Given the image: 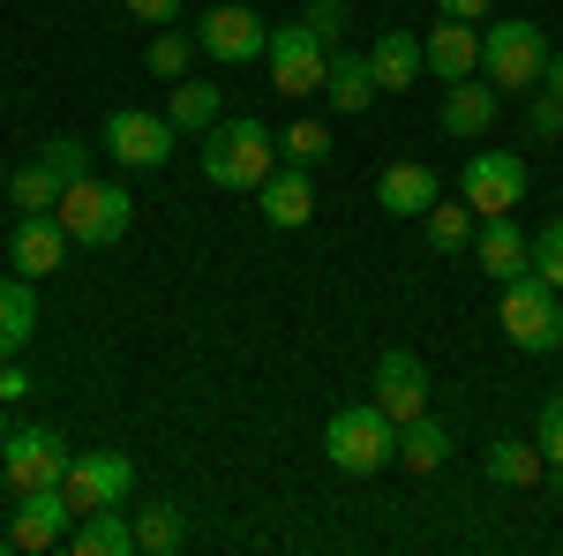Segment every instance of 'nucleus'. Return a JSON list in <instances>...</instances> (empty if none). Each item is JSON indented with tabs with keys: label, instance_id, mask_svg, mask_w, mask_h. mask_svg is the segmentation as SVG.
Masks as SVG:
<instances>
[{
	"label": "nucleus",
	"instance_id": "7c9ffc66",
	"mask_svg": "<svg viewBox=\"0 0 563 556\" xmlns=\"http://www.w3.org/2000/svg\"><path fill=\"white\" fill-rule=\"evenodd\" d=\"M278 159H286V166H323V159H331V129H323V121H294V129L278 135Z\"/></svg>",
	"mask_w": 563,
	"mask_h": 556
},
{
	"label": "nucleus",
	"instance_id": "9b49d317",
	"mask_svg": "<svg viewBox=\"0 0 563 556\" xmlns=\"http://www.w3.org/2000/svg\"><path fill=\"white\" fill-rule=\"evenodd\" d=\"M60 489H68V504H76V512L129 504V497H135V459H129V451H76L68 473H60Z\"/></svg>",
	"mask_w": 563,
	"mask_h": 556
},
{
	"label": "nucleus",
	"instance_id": "dca6fc26",
	"mask_svg": "<svg viewBox=\"0 0 563 556\" xmlns=\"http://www.w3.org/2000/svg\"><path fill=\"white\" fill-rule=\"evenodd\" d=\"M435 196H443V181H435V166H421V159H398V166L376 173V204H384L390 218H429Z\"/></svg>",
	"mask_w": 563,
	"mask_h": 556
},
{
	"label": "nucleus",
	"instance_id": "5701e85b",
	"mask_svg": "<svg viewBox=\"0 0 563 556\" xmlns=\"http://www.w3.org/2000/svg\"><path fill=\"white\" fill-rule=\"evenodd\" d=\"M481 473L496 481V489H533L549 459H541V444H526V436H496L488 451H481Z\"/></svg>",
	"mask_w": 563,
	"mask_h": 556
},
{
	"label": "nucleus",
	"instance_id": "b1692460",
	"mask_svg": "<svg viewBox=\"0 0 563 556\" xmlns=\"http://www.w3.org/2000/svg\"><path fill=\"white\" fill-rule=\"evenodd\" d=\"M38 331V294H31V279L15 271V279H0V361H15L23 346Z\"/></svg>",
	"mask_w": 563,
	"mask_h": 556
},
{
	"label": "nucleus",
	"instance_id": "f3484780",
	"mask_svg": "<svg viewBox=\"0 0 563 556\" xmlns=\"http://www.w3.org/2000/svg\"><path fill=\"white\" fill-rule=\"evenodd\" d=\"M68 549H76V556H135V512H129V504L76 512V526H68Z\"/></svg>",
	"mask_w": 563,
	"mask_h": 556
},
{
	"label": "nucleus",
	"instance_id": "a878e982",
	"mask_svg": "<svg viewBox=\"0 0 563 556\" xmlns=\"http://www.w3.org/2000/svg\"><path fill=\"white\" fill-rule=\"evenodd\" d=\"M421 226H429V249H435V257H459V249H474V233H481V218H474V204H466V196H459V204H443V196H435Z\"/></svg>",
	"mask_w": 563,
	"mask_h": 556
},
{
	"label": "nucleus",
	"instance_id": "f704fd0d",
	"mask_svg": "<svg viewBox=\"0 0 563 556\" xmlns=\"http://www.w3.org/2000/svg\"><path fill=\"white\" fill-rule=\"evenodd\" d=\"M301 23H308V31H316L323 45H339V31H346V0H308Z\"/></svg>",
	"mask_w": 563,
	"mask_h": 556
},
{
	"label": "nucleus",
	"instance_id": "6ab92c4d",
	"mask_svg": "<svg viewBox=\"0 0 563 556\" xmlns=\"http://www.w3.org/2000/svg\"><path fill=\"white\" fill-rule=\"evenodd\" d=\"M368 68H376V90H413L429 76V45L413 39V31H384V39L368 45Z\"/></svg>",
	"mask_w": 563,
	"mask_h": 556
},
{
	"label": "nucleus",
	"instance_id": "393cba45",
	"mask_svg": "<svg viewBox=\"0 0 563 556\" xmlns=\"http://www.w3.org/2000/svg\"><path fill=\"white\" fill-rule=\"evenodd\" d=\"M166 121H174L180 135H203L225 121V106H218V84H196V76H180L174 98H166Z\"/></svg>",
	"mask_w": 563,
	"mask_h": 556
},
{
	"label": "nucleus",
	"instance_id": "2f4dec72",
	"mask_svg": "<svg viewBox=\"0 0 563 556\" xmlns=\"http://www.w3.org/2000/svg\"><path fill=\"white\" fill-rule=\"evenodd\" d=\"M38 159L60 173V181H84V173H90V143H84V135H45Z\"/></svg>",
	"mask_w": 563,
	"mask_h": 556
},
{
	"label": "nucleus",
	"instance_id": "cd10ccee",
	"mask_svg": "<svg viewBox=\"0 0 563 556\" xmlns=\"http://www.w3.org/2000/svg\"><path fill=\"white\" fill-rule=\"evenodd\" d=\"M180 542H188V512L180 504H143L135 512V549L143 556H174Z\"/></svg>",
	"mask_w": 563,
	"mask_h": 556
},
{
	"label": "nucleus",
	"instance_id": "aec40b11",
	"mask_svg": "<svg viewBox=\"0 0 563 556\" xmlns=\"http://www.w3.org/2000/svg\"><path fill=\"white\" fill-rule=\"evenodd\" d=\"M256 196H263V226H278V233H301L308 218H316V188H308V166L271 173Z\"/></svg>",
	"mask_w": 563,
	"mask_h": 556
},
{
	"label": "nucleus",
	"instance_id": "f03ea898",
	"mask_svg": "<svg viewBox=\"0 0 563 556\" xmlns=\"http://www.w3.org/2000/svg\"><path fill=\"white\" fill-rule=\"evenodd\" d=\"M496 331H504V346H519V353H556L563 346V294L549 279H533V271L504 279V294H496Z\"/></svg>",
	"mask_w": 563,
	"mask_h": 556
},
{
	"label": "nucleus",
	"instance_id": "2eb2a0df",
	"mask_svg": "<svg viewBox=\"0 0 563 556\" xmlns=\"http://www.w3.org/2000/svg\"><path fill=\"white\" fill-rule=\"evenodd\" d=\"M496 113H504V90L459 76V84H443V113H435V129L451 135V143H481V135L496 129Z\"/></svg>",
	"mask_w": 563,
	"mask_h": 556
},
{
	"label": "nucleus",
	"instance_id": "a19ab883",
	"mask_svg": "<svg viewBox=\"0 0 563 556\" xmlns=\"http://www.w3.org/2000/svg\"><path fill=\"white\" fill-rule=\"evenodd\" d=\"M0 444H8V414H0Z\"/></svg>",
	"mask_w": 563,
	"mask_h": 556
},
{
	"label": "nucleus",
	"instance_id": "72a5a7b5",
	"mask_svg": "<svg viewBox=\"0 0 563 556\" xmlns=\"http://www.w3.org/2000/svg\"><path fill=\"white\" fill-rule=\"evenodd\" d=\"M533 444H541L549 467H563V391H556V399H541V414H533Z\"/></svg>",
	"mask_w": 563,
	"mask_h": 556
},
{
	"label": "nucleus",
	"instance_id": "4be33fe9",
	"mask_svg": "<svg viewBox=\"0 0 563 556\" xmlns=\"http://www.w3.org/2000/svg\"><path fill=\"white\" fill-rule=\"evenodd\" d=\"M323 106H331V113H368V106H376V68H368V53H331V68H323Z\"/></svg>",
	"mask_w": 563,
	"mask_h": 556
},
{
	"label": "nucleus",
	"instance_id": "ea45409f",
	"mask_svg": "<svg viewBox=\"0 0 563 556\" xmlns=\"http://www.w3.org/2000/svg\"><path fill=\"white\" fill-rule=\"evenodd\" d=\"M541 90H549V98H563V53H549V68H541Z\"/></svg>",
	"mask_w": 563,
	"mask_h": 556
},
{
	"label": "nucleus",
	"instance_id": "412c9836",
	"mask_svg": "<svg viewBox=\"0 0 563 556\" xmlns=\"http://www.w3.org/2000/svg\"><path fill=\"white\" fill-rule=\"evenodd\" d=\"M421 45H429V76H443V84H459V76H474V68H481V31H474V23H459V15H443Z\"/></svg>",
	"mask_w": 563,
	"mask_h": 556
},
{
	"label": "nucleus",
	"instance_id": "7ed1b4c3",
	"mask_svg": "<svg viewBox=\"0 0 563 556\" xmlns=\"http://www.w3.org/2000/svg\"><path fill=\"white\" fill-rule=\"evenodd\" d=\"M53 218L68 226V241H76V249H113V241L129 233V218H135V196L121 188V181L84 173V181H68V188H60Z\"/></svg>",
	"mask_w": 563,
	"mask_h": 556
},
{
	"label": "nucleus",
	"instance_id": "423d86ee",
	"mask_svg": "<svg viewBox=\"0 0 563 556\" xmlns=\"http://www.w3.org/2000/svg\"><path fill=\"white\" fill-rule=\"evenodd\" d=\"M68 436L53 422H23V428H8V444H0V473H8V489L23 497V489H53L60 473H68Z\"/></svg>",
	"mask_w": 563,
	"mask_h": 556
},
{
	"label": "nucleus",
	"instance_id": "58836bf2",
	"mask_svg": "<svg viewBox=\"0 0 563 556\" xmlns=\"http://www.w3.org/2000/svg\"><path fill=\"white\" fill-rule=\"evenodd\" d=\"M496 0H435V15H459V23H481Z\"/></svg>",
	"mask_w": 563,
	"mask_h": 556
},
{
	"label": "nucleus",
	"instance_id": "20e7f679",
	"mask_svg": "<svg viewBox=\"0 0 563 556\" xmlns=\"http://www.w3.org/2000/svg\"><path fill=\"white\" fill-rule=\"evenodd\" d=\"M323 459L339 473H384L390 459H398V422H390L376 399L339 406V414L323 422Z\"/></svg>",
	"mask_w": 563,
	"mask_h": 556
},
{
	"label": "nucleus",
	"instance_id": "9d476101",
	"mask_svg": "<svg viewBox=\"0 0 563 556\" xmlns=\"http://www.w3.org/2000/svg\"><path fill=\"white\" fill-rule=\"evenodd\" d=\"M196 45H203V61H218V68H249V61H263L271 31H263L256 8L225 0V8H203V23H196Z\"/></svg>",
	"mask_w": 563,
	"mask_h": 556
},
{
	"label": "nucleus",
	"instance_id": "c9c22d12",
	"mask_svg": "<svg viewBox=\"0 0 563 556\" xmlns=\"http://www.w3.org/2000/svg\"><path fill=\"white\" fill-rule=\"evenodd\" d=\"M526 129L541 135V143H549V135H563V98H549V90H541V98L526 106Z\"/></svg>",
	"mask_w": 563,
	"mask_h": 556
},
{
	"label": "nucleus",
	"instance_id": "e433bc0d",
	"mask_svg": "<svg viewBox=\"0 0 563 556\" xmlns=\"http://www.w3.org/2000/svg\"><path fill=\"white\" fill-rule=\"evenodd\" d=\"M31 369H15V361H0V406H15V399H31Z\"/></svg>",
	"mask_w": 563,
	"mask_h": 556
},
{
	"label": "nucleus",
	"instance_id": "4c0bfd02",
	"mask_svg": "<svg viewBox=\"0 0 563 556\" xmlns=\"http://www.w3.org/2000/svg\"><path fill=\"white\" fill-rule=\"evenodd\" d=\"M129 15H135V23H174L180 0H129Z\"/></svg>",
	"mask_w": 563,
	"mask_h": 556
},
{
	"label": "nucleus",
	"instance_id": "4468645a",
	"mask_svg": "<svg viewBox=\"0 0 563 556\" xmlns=\"http://www.w3.org/2000/svg\"><path fill=\"white\" fill-rule=\"evenodd\" d=\"M68 249H76V241H68V226L53 211H23L15 233H8V263H15L23 279H53V271L68 263Z\"/></svg>",
	"mask_w": 563,
	"mask_h": 556
},
{
	"label": "nucleus",
	"instance_id": "1a4fd4ad",
	"mask_svg": "<svg viewBox=\"0 0 563 556\" xmlns=\"http://www.w3.org/2000/svg\"><path fill=\"white\" fill-rule=\"evenodd\" d=\"M526 159L519 151H474L466 166H459V196L474 204V218H504V211H519V196H526Z\"/></svg>",
	"mask_w": 563,
	"mask_h": 556
},
{
	"label": "nucleus",
	"instance_id": "a211bd4d",
	"mask_svg": "<svg viewBox=\"0 0 563 556\" xmlns=\"http://www.w3.org/2000/svg\"><path fill=\"white\" fill-rule=\"evenodd\" d=\"M474 263L504 286V279H519V271H533V241H526L519 226H511V211L504 218H481V233H474Z\"/></svg>",
	"mask_w": 563,
	"mask_h": 556
},
{
	"label": "nucleus",
	"instance_id": "0eeeda50",
	"mask_svg": "<svg viewBox=\"0 0 563 556\" xmlns=\"http://www.w3.org/2000/svg\"><path fill=\"white\" fill-rule=\"evenodd\" d=\"M263 61H271V84L286 90V98H316L323 90V68H331V45L316 39L308 23H271Z\"/></svg>",
	"mask_w": 563,
	"mask_h": 556
},
{
	"label": "nucleus",
	"instance_id": "39448f33",
	"mask_svg": "<svg viewBox=\"0 0 563 556\" xmlns=\"http://www.w3.org/2000/svg\"><path fill=\"white\" fill-rule=\"evenodd\" d=\"M541 68H549V39H541V23H526V15H504V23H488L481 31V76L504 90H541Z\"/></svg>",
	"mask_w": 563,
	"mask_h": 556
},
{
	"label": "nucleus",
	"instance_id": "473e14b6",
	"mask_svg": "<svg viewBox=\"0 0 563 556\" xmlns=\"http://www.w3.org/2000/svg\"><path fill=\"white\" fill-rule=\"evenodd\" d=\"M533 279H549L563 294V218H549V226L533 233Z\"/></svg>",
	"mask_w": 563,
	"mask_h": 556
},
{
	"label": "nucleus",
	"instance_id": "c756f323",
	"mask_svg": "<svg viewBox=\"0 0 563 556\" xmlns=\"http://www.w3.org/2000/svg\"><path fill=\"white\" fill-rule=\"evenodd\" d=\"M8 188H15V204H23V211H53L68 181L45 166V159H31V166H15V181H8Z\"/></svg>",
	"mask_w": 563,
	"mask_h": 556
},
{
	"label": "nucleus",
	"instance_id": "bb28decb",
	"mask_svg": "<svg viewBox=\"0 0 563 556\" xmlns=\"http://www.w3.org/2000/svg\"><path fill=\"white\" fill-rule=\"evenodd\" d=\"M443 459H451V436H443V422H435V414H421V422H406V428H398V467L435 473Z\"/></svg>",
	"mask_w": 563,
	"mask_h": 556
},
{
	"label": "nucleus",
	"instance_id": "f8f14e48",
	"mask_svg": "<svg viewBox=\"0 0 563 556\" xmlns=\"http://www.w3.org/2000/svg\"><path fill=\"white\" fill-rule=\"evenodd\" d=\"M368 399L384 406L390 422H421L429 414V369H421V353H406V346H390L384 361H376V384H368Z\"/></svg>",
	"mask_w": 563,
	"mask_h": 556
},
{
	"label": "nucleus",
	"instance_id": "f257e3e1",
	"mask_svg": "<svg viewBox=\"0 0 563 556\" xmlns=\"http://www.w3.org/2000/svg\"><path fill=\"white\" fill-rule=\"evenodd\" d=\"M271 173H278V135L263 121H218V129H203V181L211 188L256 196Z\"/></svg>",
	"mask_w": 563,
	"mask_h": 556
},
{
	"label": "nucleus",
	"instance_id": "c85d7f7f",
	"mask_svg": "<svg viewBox=\"0 0 563 556\" xmlns=\"http://www.w3.org/2000/svg\"><path fill=\"white\" fill-rule=\"evenodd\" d=\"M196 53H203V45H196V31H158V39H151V53H143V68H151L158 84H180V76L196 68Z\"/></svg>",
	"mask_w": 563,
	"mask_h": 556
},
{
	"label": "nucleus",
	"instance_id": "6e6552de",
	"mask_svg": "<svg viewBox=\"0 0 563 556\" xmlns=\"http://www.w3.org/2000/svg\"><path fill=\"white\" fill-rule=\"evenodd\" d=\"M174 143H180V129L166 113H143V106H121V113L106 121V151H113V166H129V173L174 166Z\"/></svg>",
	"mask_w": 563,
	"mask_h": 556
},
{
	"label": "nucleus",
	"instance_id": "ddd939ff",
	"mask_svg": "<svg viewBox=\"0 0 563 556\" xmlns=\"http://www.w3.org/2000/svg\"><path fill=\"white\" fill-rule=\"evenodd\" d=\"M68 526H76V504H68V489L53 481V489H23L8 542H15L23 556H38V549H60V542H68Z\"/></svg>",
	"mask_w": 563,
	"mask_h": 556
}]
</instances>
